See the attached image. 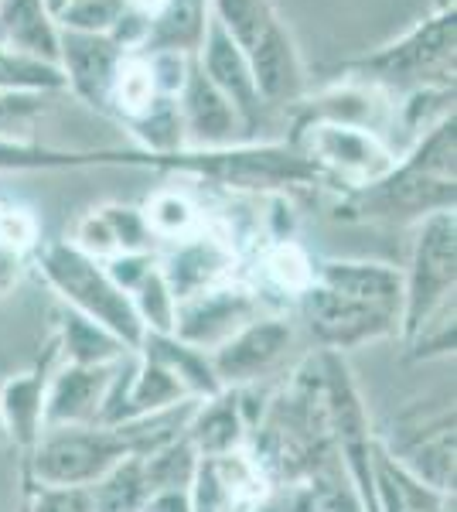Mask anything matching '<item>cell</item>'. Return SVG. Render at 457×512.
I'll return each instance as SVG.
<instances>
[{
  "label": "cell",
  "instance_id": "obj_21",
  "mask_svg": "<svg viewBox=\"0 0 457 512\" xmlns=\"http://www.w3.org/2000/svg\"><path fill=\"white\" fill-rule=\"evenodd\" d=\"M41 403H45V376H14L0 390V427L21 448H35L41 437Z\"/></svg>",
  "mask_w": 457,
  "mask_h": 512
},
{
  "label": "cell",
  "instance_id": "obj_20",
  "mask_svg": "<svg viewBox=\"0 0 457 512\" xmlns=\"http://www.w3.org/2000/svg\"><path fill=\"white\" fill-rule=\"evenodd\" d=\"M185 437L198 458H219V454H232L243 444V417H239V403L232 400L229 390L212 396V403L195 407Z\"/></svg>",
  "mask_w": 457,
  "mask_h": 512
},
{
  "label": "cell",
  "instance_id": "obj_9",
  "mask_svg": "<svg viewBox=\"0 0 457 512\" xmlns=\"http://www.w3.org/2000/svg\"><path fill=\"white\" fill-rule=\"evenodd\" d=\"M301 311L314 338L328 349H355V345L400 332V315L372 308V304L348 301V297L324 291L318 284H311L301 294Z\"/></svg>",
  "mask_w": 457,
  "mask_h": 512
},
{
  "label": "cell",
  "instance_id": "obj_4",
  "mask_svg": "<svg viewBox=\"0 0 457 512\" xmlns=\"http://www.w3.org/2000/svg\"><path fill=\"white\" fill-rule=\"evenodd\" d=\"M38 267L48 284L58 291V297L69 304V311L106 328L130 352L140 349L147 332L140 325L130 294L113 284L103 260H93L76 243H48L38 250Z\"/></svg>",
  "mask_w": 457,
  "mask_h": 512
},
{
  "label": "cell",
  "instance_id": "obj_26",
  "mask_svg": "<svg viewBox=\"0 0 457 512\" xmlns=\"http://www.w3.org/2000/svg\"><path fill=\"white\" fill-rule=\"evenodd\" d=\"M130 301L137 308V318L144 325V332L154 335H171L174 328V294L168 280L161 274V263L154 260V267L130 287Z\"/></svg>",
  "mask_w": 457,
  "mask_h": 512
},
{
  "label": "cell",
  "instance_id": "obj_1",
  "mask_svg": "<svg viewBox=\"0 0 457 512\" xmlns=\"http://www.w3.org/2000/svg\"><path fill=\"white\" fill-rule=\"evenodd\" d=\"M454 113L420 134L417 147L403 164L376 185L362 192H348L338 202V216L345 219H406V216H434L454 209Z\"/></svg>",
  "mask_w": 457,
  "mask_h": 512
},
{
  "label": "cell",
  "instance_id": "obj_19",
  "mask_svg": "<svg viewBox=\"0 0 457 512\" xmlns=\"http://www.w3.org/2000/svg\"><path fill=\"white\" fill-rule=\"evenodd\" d=\"M86 164H137L144 168V151H58V147L0 140V171H45V168H86Z\"/></svg>",
  "mask_w": 457,
  "mask_h": 512
},
{
  "label": "cell",
  "instance_id": "obj_18",
  "mask_svg": "<svg viewBox=\"0 0 457 512\" xmlns=\"http://www.w3.org/2000/svg\"><path fill=\"white\" fill-rule=\"evenodd\" d=\"M209 0H168L161 14L147 21L137 52H174L195 55L209 24Z\"/></svg>",
  "mask_w": 457,
  "mask_h": 512
},
{
  "label": "cell",
  "instance_id": "obj_31",
  "mask_svg": "<svg viewBox=\"0 0 457 512\" xmlns=\"http://www.w3.org/2000/svg\"><path fill=\"white\" fill-rule=\"evenodd\" d=\"M140 512H191L188 489H164V492H151V495H147L144 506H140Z\"/></svg>",
  "mask_w": 457,
  "mask_h": 512
},
{
  "label": "cell",
  "instance_id": "obj_5",
  "mask_svg": "<svg viewBox=\"0 0 457 512\" xmlns=\"http://www.w3.org/2000/svg\"><path fill=\"white\" fill-rule=\"evenodd\" d=\"M290 147L311 161L324 185H345L348 192H362L396 168L393 147H386L379 134L355 127V123L297 120Z\"/></svg>",
  "mask_w": 457,
  "mask_h": 512
},
{
  "label": "cell",
  "instance_id": "obj_29",
  "mask_svg": "<svg viewBox=\"0 0 457 512\" xmlns=\"http://www.w3.org/2000/svg\"><path fill=\"white\" fill-rule=\"evenodd\" d=\"M267 274L273 277V284L284 287V291L304 294L307 287H311L314 263L307 260L297 243H280V246H273L267 256Z\"/></svg>",
  "mask_w": 457,
  "mask_h": 512
},
{
  "label": "cell",
  "instance_id": "obj_11",
  "mask_svg": "<svg viewBox=\"0 0 457 512\" xmlns=\"http://www.w3.org/2000/svg\"><path fill=\"white\" fill-rule=\"evenodd\" d=\"M181 117V137L185 147L181 151H219V147L243 144V123H239L236 110L229 106V99L205 79V72L198 69V62H188V76L181 93L174 96Z\"/></svg>",
  "mask_w": 457,
  "mask_h": 512
},
{
  "label": "cell",
  "instance_id": "obj_16",
  "mask_svg": "<svg viewBox=\"0 0 457 512\" xmlns=\"http://www.w3.org/2000/svg\"><path fill=\"white\" fill-rule=\"evenodd\" d=\"M151 229L144 222V212L127 209V205H106V209L89 212L76 229V246L93 260H113L127 253L151 250Z\"/></svg>",
  "mask_w": 457,
  "mask_h": 512
},
{
  "label": "cell",
  "instance_id": "obj_25",
  "mask_svg": "<svg viewBox=\"0 0 457 512\" xmlns=\"http://www.w3.org/2000/svg\"><path fill=\"white\" fill-rule=\"evenodd\" d=\"M195 468H198V451L191 448L188 437H174V441H168L164 448H157L144 458L147 489L151 492L188 489Z\"/></svg>",
  "mask_w": 457,
  "mask_h": 512
},
{
  "label": "cell",
  "instance_id": "obj_24",
  "mask_svg": "<svg viewBox=\"0 0 457 512\" xmlns=\"http://www.w3.org/2000/svg\"><path fill=\"white\" fill-rule=\"evenodd\" d=\"M157 99V86L151 76V62L144 52H127L120 62L113 82V113H120L127 123H134L137 117H144Z\"/></svg>",
  "mask_w": 457,
  "mask_h": 512
},
{
  "label": "cell",
  "instance_id": "obj_10",
  "mask_svg": "<svg viewBox=\"0 0 457 512\" xmlns=\"http://www.w3.org/2000/svg\"><path fill=\"white\" fill-rule=\"evenodd\" d=\"M290 338H294V328L287 318H253L236 335H229L219 349H212L209 362L219 386L232 390V386H246L267 376L284 359Z\"/></svg>",
  "mask_w": 457,
  "mask_h": 512
},
{
  "label": "cell",
  "instance_id": "obj_17",
  "mask_svg": "<svg viewBox=\"0 0 457 512\" xmlns=\"http://www.w3.org/2000/svg\"><path fill=\"white\" fill-rule=\"evenodd\" d=\"M0 45L24 59L58 65V24L45 0H0Z\"/></svg>",
  "mask_w": 457,
  "mask_h": 512
},
{
  "label": "cell",
  "instance_id": "obj_13",
  "mask_svg": "<svg viewBox=\"0 0 457 512\" xmlns=\"http://www.w3.org/2000/svg\"><path fill=\"white\" fill-rule=\"evenodd\" d=\"M127 359V355H123ZM116 366H72L65 362L62 369L45 379V403H41V431L55 427H86L99 424L106 393L113 386Z\"/></svg>",
  "mask_w": 457,
  "mask_h": 512
},
{
  "label": "cell",
  "instance_id": "obj_15",
  "mask_svg": "<svg viewBox=\"0 0 457 512\" xmlns=\"http://www.w3.org/2000/svg\"><path fill=\"white\" fill-rule=\"evenodd\" d=\"M161 263V274L168 280L174 304L185 297L209 291L215 284H226L232 270V250L222 239L191 233L181 239V246H174V253Z\"/></svg>",
  "mask_w": 457,
  "mask_h": 512
},
{
  "label": "cell",
  "instance_id": "obj_3",
  "mask_svg": "<svg viewBox=\"0 0 457 512\" xmlns=\"http://www.w3.org/2000/svg\"><path fill=\"white\" fill-rule=\"evenodd\" d=\"M454 45L457 11L454 4L420 21L400 41L348 65V79L376 86L382 93L410 96L420 89H454Z\"/></svg>",
  "mask_w": 457,
  "mask_h": 512
},
{
  "label": "cell",
  "instance_id": "obj_22",
  "mask_svg": "<svg viewBox=\"0 0 457 512\" xmlns=\"http://www.w3.org/2000/svg\"><path fill=\"white\" fill-rule=\"evenodd\" d=\"M62 352L72 366H113L123 355H130L127 345L76 311H69L62 321Z\"/></svg>",
  "mask_w": 457,
  "mask_h": 512
},
{
  "label": "cell",
  "instance_id": "obj_28",
  "mask_svg": "<svg viewBox=\"0 0 457 512\" xmlns=\"http://www.w3.org/2000/svg\"><path fill=\"white\" fill-rule=\"evenodd\" d=\"M144 222L151 229V236H164L178 243V239L195 233V209L178 192H161L144 209Z\"/></svg>",
  "mask_w": 457,
  "mask_h": 512
},
{
  "label": "cell",
  "instance_id": "obj_14",
  "mask_svg": "<svg viewBox=\"0 0 457 512\" xmlns=\"http://www.w3.org/2000/svg\"><path fill=\"white\" fill-rule=\"evenodd\" d=\"M311 284L324 287V291L348 297V301L372 304V308L393 311L400 315L403 304V274L386 263L369 260H324L314 267Z\"/></svg>",
  "mask_w": 457,
  "mask_h": 512
},
{
  "label": "cell",
  "instance_id": "obj_30",
  "mask_svg": "<svg viewBox=\"0 0 457 512\" xmlns=\"http://www.w3.org/2000/svg\"><path fill=\"white\" fill-rule=\"evenodd\" d=\"M31 512H96L93 492L82 485H38L31 495Z\"/></svg>",
  "mask_w": 457,
  "mask_h": 512
},
{
  "label": "cell",
  "instance_id": "obj_12",
  "mask_svg": "<svg viewBox=\"0 0 457 512\" xmlns=\"http://www.w3.org/2000/svg\"><path fill=\"white\" fill-rule=\"evenodd\" d=\"M195 62H198V69L205 72V79L229 99V106L236 110L246 134H253L263 123L267 103H263L260 89H256V79H253V69H249L246 55L239 52L236 41L226 35V28H222L212 14H209V24H205L202 45H198V52H195Z\"/></svg>",
  "mask_w": 457,
  "mask_h": 512
},
{
  "label": "cell",
  "instance_id": "obj_6",
  "mask_svg": "<svg viewBox=\"0 0 457 512\" xmlns=\"http://www.w3.org/2000/svg\"><path fill=\"white\" fill-rule=\"evenodd\" d=\"M457 277V222L454 209L423 216L417 239L410 250V267L403 274V304H400V332L413 338L454 301Z\"/></svg>",
  "mask_w": 457,
  "mask_h": 512
},
{
  "label": "cell",
  "instance_id": "obj_27",
  "mask_svg": "<svg viewBox=\"0 0 457 512\" xmlns=\"http://www.w3.org/2000/svg\"><path fill=\"white\" fill-rule=\"evenodd\" d=\"M55 93L38 89H4L0 86V140H31V130L48 113V99Z\"/></svg>",
  "mask_w": 457,
  "mask_h": 512
},
{
  "label": "cell",
  "instance_id": "obj_8",
  "mask_svg": "<svg viewBox=\"0 0 457 512\" xmlns=\"http://www.w3.org/2000/svg\"><path fill=\"white\" fill-rule=\"evenodd\" d=\"M256 318V297L243 287L215 284L209 291H198L174 304V328L171 335L191 349H219L229 335Z\"/></svg>",
  "mask_w": 457,
  "mask_h": 512
},
{
  "label": "cell",
  "instance_id": "obj_7",
  "mask_svg": "<svg viewBox=\"0 0 457 512\" xmlns=\"http://www.w3.org/2000/svg\"><path fill=\"white\" fill-rule=\"evenodd\" d=\"M127 48L113 35L58 28V72L65 89L99 113H113V82Z\"/></svg>",
  "mask_w": 457,
  "mask_h": 512
},
{
  "label": "cell",
  "instance_id": "obj_2",
  "mask_svg": "<svg viewBox=\"0 0 457 512\" xmlns=\"http://www.w3.org/2000/svg\"><path fill=\"white\" fill-rule=\"evenodd\" d=\"M209 11L246 55L263 103H301L304 59L277 7L270 0H209Z\"/></svg>",
  "mask_w": 457,
  "mask_h": 512
},
{
  "label": "cell",
  "instance_id": "obj_23",
  "mask_svg": "<svg viewBox=\"0 0 457 512\" xmlns=\"http://www.w3.org/2000/svg\"><path fill=\"white\" fill-rule=\"evenodd\" d=\"M93 492L96 512H140L147 502V478H144V458H127L99 478L96 485H89Z\"/></svg>",
  "mask_w": 457,
  "mask_h": 512
}]
</instances>
